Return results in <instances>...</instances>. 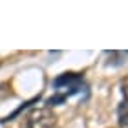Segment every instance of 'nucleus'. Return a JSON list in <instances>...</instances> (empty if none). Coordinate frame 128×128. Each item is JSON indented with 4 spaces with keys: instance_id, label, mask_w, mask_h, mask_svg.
<instances>
[{
    "instance_id": "nucleus-1",
    "label": "nucleus",
    "mask_w": 128,
    "mask_h": 128,
    "mask_svg": "<svg viewBox=\"0 0 128 128\" xmlns=\"http://www.w3.org/2000/svg\"><path fill=\"white\" fill-rule=\"evenodd\" d=\"M55 123H57V117L50 106L33 108L26 117L28 128H55Z\"/></svg>"
},
{
    "instance_id": "nucleus-2",
    "label": "nucleus",
    "mask_w": 128,
    "mask_h": 128,
    "mask_svg": "<svg viewBox=\"0 0 128 128\" xmlns=\"http://www.w3.org/2000/svg\"><path fill=\"white\" fill-rule=\"evenodd\" d=\"M117 119L123 128H128V101L126 99L117 106Z\"/></svg>"
},
{
    "instance_id": "nucleus-3",
    "label": "nucleus",
    "mask_w": 128,
    "mask_h": 128,
    "mask_svg": "<svg viewBox=\"0 0 128 128\" xmlns=\"http://www.w3.org/2000/svg\"><path fill=\"white\" fill-rule=\"evenodd\" d=\"M121 92H123L124 99L128 101V77H126V79H123V82H121Z\"/></svg>"
}]
</instances>
